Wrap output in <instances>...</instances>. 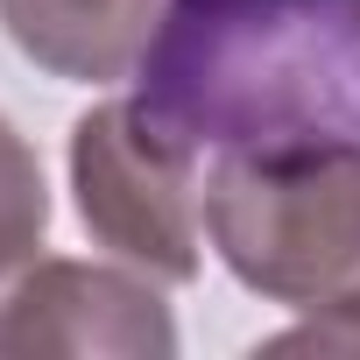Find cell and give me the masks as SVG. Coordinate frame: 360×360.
<instances>
[{
  "mask_svg": "<svg viewBox=\"0 0 360 360\" xmlns=\"http://www.w3.org/2000/svg\"><path fill=\"white\" fill-rule=\"evenodd\" d=\"M134 113L176 155L360 148V0H169Z\"/></svg>",
  "mask_w": 360,
  "mask_h": 360,
  "instance_id": "obj_1",
  "label": "cell"
},
{
  "mask_svg": "<svg viewBox=\"0 0 360 360\" xmlns=\"http://www.w3.org/2000/svg\"><path fill=\"white\" fill-rule=\"evenodd\" d=\"M162 0H0L8 43L71 85H113L141 64Z\"/></svg>",
  "mask_w": 360,
  "mask_h": 360,
  "instance_id": "obj_4",
  "label": "cell"
},
{
  "mask_svg": "<svg viewBox=\"0 0 360 360\" xmlns=\"http://www.w3.org/2000/svg\"><path fill=\"white\" fill-rule=\"evenodd\" d=\"M71 191H78V219L92 226V240L134 262L141 276L155 283L198 276V233H205L198 162L176 155L134 113V99L92 106L71 127Z\"/></svg>",
  "mask_w": 360,
  "mask_h": 360,
  "instance_id": "obj_2",
  "label": "cell"
},
{
  "mask_svg": "<svg viewBox=\"0 0 360 360\" xmlns=\"http://www.w3.org/2000/svg\"><path fill=\"white\" fill-rule=\"evenodd\" d=\"M50 233V191H43V162L15 134V120L0 113V290H8Z\"/></svg>",
  "mask_w": 360,
  "mask_h": 360,
  "instance_id": "obj_5",
  "label": "cell"
},
{
  "mask_svg": "<svg viewBox=\"0 0 360 360\" xmlns=\"http://www.w3.org/2000/svg\"><path fill=\"white\" fill-rule=\"evenodd\" d=\"M0 353H113L169 360L176 325L155 297V276L99 262H29L0 290Z\"/></svg>",
  "mask_w": 360,
  "mask_h": 360,
  "instance_id": "obj_3",
  "label": "cell"
}]
</instances>
